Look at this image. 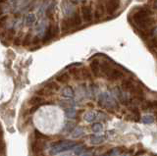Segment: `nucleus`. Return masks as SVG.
Instances as JSON below:
<instances>
[{"mask_svg": "<svg viewBox=\"0 0 157 156\" xmlns=\"http://www.w3.org/2000/svg\"><path fill=\"white\" fill-rule=\"evenodd\" d=\"M76 145H77L76 142H73V140H60V142H56L51 144L49 153L51 155H56L61 152H65L73 149Z\"/></svg>", "mask_w": 157, "mask_h": 156, "instance_id": "1", "label": "nucleus"}, {"mask_svg": "<svg viewBox=\"0 0 157 156\" xmlns=\"http://www.w3.org/2000/svg\"><path fill=\"white\" fill-rule=\"evenodd\" d=\"M98 104L101 106V107L109 109V110H113V109L118 107L116 100L114 99L111 95H109V93H107V92H103L99 95Z\"/></svg>", "mask_w": 157, "mask_h": 156, "instance_id": "2", "label": "nucleus"}, {"mask_svg": "<svg viewBox=\"0 0 157 156\" xmlns=\"http://www.w3.org/2000/svg\"><path fill=\"white\" fill-rule=\"evenodd\" d=\"M123 76H124L123 73H122L120 70L113 68V67H110V68L108 69V71L105 73V75H104V77H105L109 81H116L123 78Z\"/></svg>", "mask_w": 157, "mask_h": 156, "instance_id": "3", "label": "nucleus"}, {"mask_svg": "<svg viewBox=\"0 0 157 156\" xmlns=\"http://www.w3.org/2000/svg\"><path fill=\"white\" fill-rule=\"evenodd\" d=\"M57 34H58V28H57V26L56 25L50 24L48 28H47L45 34H44L43 42H47V41H49L50 39L55 38Z\"/></svg>", "mask_w": 157, "mask_h": 156, "instance_id": "4", "label": "nucleus"}, {"mask_svg": "<svg viewBox=\"0 0 157 156\" xmlns=\"http://www.w3.org/2000/svg\"><path fill=\"white\" fill-rule=\"evenodd\" d=\"M76 28L75 27V24H74V21H73V17H68V18L64 19L61 23V29H62V31L63 33H68V31H71L72 29Z\"/></svg>", "mask_w": 157, "mask_h": 156, "instance_id": "5", "label": "nucleus"}, {"mask_svg": "<svg viewBox=\"0 0 157 156\" xmlns=\"http://www.w3.org/2000/svg\"><path fill=\"white\" fill-rule=\"evenodd\" d=\"M82 15H83V19L86 23H90L93 20V11H91L90 5H84L82 7Z\"/></svg>", "mask_w": 157, "mask_h": 156, "instance_id": "6", "label": "nucleus"}, {"mask_svg": "<svg viewBox=\"0 0 157 156\" xmlns=\"http://www.w3.org/2000/svg\"><path fill=\"white\" fill-rule=\"evenodd\" d=\"M120 6V0H107L106 2V11L108 14H113L118 10Z\"/></svg>", "mask_w": 157, "mask_h": 156, "instance_id": "7", "label": "nucleus"}, {"mask_svg": "<svg viewBox=\"0 0 157 156\" xmlns=\"http://www.w3.org/2000/svg\"><path fill=\"white\" fill-rule=\"evenodd\" d=\"M89 68H90L91 73L94 77H99V75H100V61L98 59H95L91 62Z\"/></svg>", "mask_w": 157, "mask_h": 156, "instance_id": "8", "label": "nucleus"}, {"mask_svg": "<svg viewBox=\"0 0 157 156\" xmlns=\"http://www.w3.org/2000/svg\"><path fill=\"white\" fill-rule=\"evenodd\" d=\"M141 108L143 111H150V110H155L156 109V101L153 100H143L141 102Z\"/></svg>", "mask_w": 157, "mask_h": 156, "instance_id": "9", "label": "nucleus"}, {"mask_svg": "<svg viewBox=\"0 0 157 156\" xmlns=\"http://www.w3.org/2000/svg\"><path fill=\"white\" fill-rule=\"evenodd\" d=\"M43 147H44V144H43V142L42 140H34V142L32 143L31 145V149L32 153H39V152H42L43 150Z\"/></svg>", "mask_w": 157, "mask_h": 156, "instance_id": "10", "label": "nucleus"}, {"mask_svg": "<svg viewBox=\"0 0 157 156\" xmlns=\"http://www.w3.org/2000/svg\"><path fill=\"white\" fill-rule=\"evenodd\" d=\"M61 95L65 98H73L75 96V91L73 90V88L70 86H64L61 90Z\"/></svg>", "mask_w": 157, "mask_h": 156, "instance_id": "11", "label": "nucleus"}, {"mask_svg": "<svg viewBox=\"0 0 157 156\" xmlns=\"http://www.w3.org/2000/svg\"><path fill=\"white\" fill-rule=\"evenodd\" d=\"M73 68L69 70V74L73 76V78L76 81H81L83 80V75H82V69L80 68H75L74 66H72Z\"/></svg>", "mask_w": 157, "mask_h": 156, "instance_id": "12", "label": "nucleus"}, {"mask_svg": "<svg viewBox=\"0 0 157 156\" xmlns=\"http://www.w3.org/2000/svg\"><path fill=\"white\" fill-rule=\"evenodd\" d=\"M122 88H123L124 90L126 91H129V92H131L132 90H133V88H134V83L131 80H129V79H127V80H124L122 81Z\"/></svg>", "mask_w": 157, "mask_h": 156, "instance_id": "13", "label": "nucleus"}, {"mask_svg": "<svg viewBox=\"0 0 157 156\" xmlns=\"http://www.w3.org/2000/svg\"><path fill=\"white\" fill-rule=\"evenodd\" d=\"M56 81L60 83H68L70 81V76L68 73H59L56 75Z\"/></svg>", "mask_w": 157, "mask_h": 156, "instance_id": "14", "label": "nucleus"}, {"mask_svg": "<svg viewBox=\"0 0 157 156\" xmlns=\"http://www.w3.org/2000/svg\"><path fill=\"white\" fill-rule=\"evenodd\" d=\"M104 10H105V9H104V5L103 4H102V3H97L95 13H94L96 20L101 19L102 17L104 16Z\"/></svg>", "mask_w": 157, "mask_h": 156, "instance_id": "15", "label": "nucleus"}, {"mask_svg": "<svg viewBox=\"0 0 157 156\" xmlns=\"http://www.w3.org/2000/svg\"><path fill=\"white\" fill-rule=\"evenodd\" d=\"M105 140H106V138L103 137V135H91L90 137L91 144H95V145L101 144L102 142H104Z\"/></svg>", "mask_w": 157, "mask_h": 156, "instance_id": "16", "label": "nucleus"}, {"mask_svg": "<svg viewBox=\"0 0 157 156\" xmlns=\"http://www.w3.org/2000/svg\"><path fill=\"white\" fill-rule=\"evenodd\" d=\"M43 101V98L39 95H36L31 97V99L29 100V104L32 106L34 105H41V102Z\"/></svg>", "mask_w": 157, "mask_h": 156, "instance_id": "17", "label": "nucleus"}, {"mask_svg": "<svg viewBox=\"0 0 157 156\" xmlns=\"http://www.w3.org/2000/svg\"><path fill=\"white\" fill-rule=\"evenodd\" d=\"M65 115L69 119H74L77 116V111L74 107L65 108Z\"/></svg>", "mask_w": 157, "mask_h": 156, "instance_id": "18", "label": "nucleus"}, {"mask_svg": "<svg viewBox=\"0 0 157 156\" xmlns=\"http://www.w3.org/2000/svg\"><path fill=\"white\" fill-rule=\"evenodd\" d=\"M45 88L51 91H58L60 90V86H59V85L56 81H48L45 85Z\"/></svg>", "mask_w": 157, "mask_h": 156, "instance_id": "19", "label": "nucleus"}, {"mask_svg": "<svg viewBox=\"0 0 157 156\" xmlns=\"http://www.w3.org/2000/svg\"><path fill=\"white\" fill-rule=\"evenodd\" d=\"M96 118H97V114L94 112H88L84 114V121H86V122H88V123L93 122Z\"/></svg>", "mask_w": 157, "mask_h": 156, "instance_id": "20", "label": "nucleus"}, {"mask_svg": "<svg viewBox=\"0 0 157 156\" xmlns=\"http://www.w3.org/2000/svg\"><path fill=\"white\" fill-rule=\"evenodd\" d=\"M59 104H60L61 107L64 108V109L73 107V106H74L73 100H71L70 98H68V99H64V100H60V101H59Z\"/></svg>", "mask_w": 157, "mask_h": 156, "instance_id": "21", "label": "nucleus"}, {"mask_svg": "<svg viewBox=\"0 0 157 156\" xmlns=\"http://www.w3.org/2000/svg\"><path fill=\"white\" fill-rule=\"evenodd\" d=\"M34 23H36V15H34V14H29L28 16L26 17V21H25L26 26L31 27Z\"/></svg>", "mask_w": 157, "mask_h": 156, "instance_id": "22", "label": "nucleus"}, {"mask_svg": "<svg viewBox=\"0 0 157 156\" xmlns=\"http://www.w3.org/2000/svg\"><path fill=\"white\" fill-rule=\"evenodd\" d=\"M83 135H84V129L82 127H78L72 131V138H78Z\"/></svg>", "mask_w": 157, "mask_h": 156, "instance_id": "23", "label": "nucleus"}, {"mask_svg": "<svg viewBox=\"0 0 157 156\" xmlns=\"http://www.w3.org/2000/svg\"><path fill=\"white\" fill-rule=\"evenodd\" d=\"M73 150H74V153L76 155H82L86 150V145H84V144L76 145V146L73 148Z\"/></svg>", "mask_w": 157, "mask_h": 156, "instance_id": "24", "label": "nucleus"}, {"mask_svg": "<svg viewBox=\"0 0 157 156\" xmlns=\"http://www.w3.org/2000/svg\"><path fill=\"white\" fill-rule=\"evenodd\" d=\"M72 17H73V21H74L75 27L81 26L82 23H83V21H82V17H81V15H80L79 12H76V13H74V15Z\"/></svg>", "mask_w": 157, "mask_h": 156, "instance_id": "25", "label": "nucleus"}, {"mask_svg": "<svg viewBox=\"0 0 157 156\" xmlns=\"http://www.w3.org/2000/svg\"><path fill=\"white\" fill-rule=\"evenodd\" d=\"M34 138H36V140H49V137L46 135H44V133H42L39 132L38 130H34Z\"/></svg>", "mask_w": 157, "mask_h": 156, "instance_id": "26", "label": "nucleus"}, {"mask_svg": "<svg viewBox=\"0 0 157 156\" xmlns=\"http://www.w3.org/2000/svg\"><path fill=\"white\" fill-rule=\"evenodd\" d=\"M154 117L152 115H144L143 118H141V121H143V124H146V125H148V124H152L154 122Z\"/></svg>", "mask_w": 157, "mask_h": 156, "instance_id": "27", "label": "nucleus"}, {"mask_svg": "<svg viewBox=\"0 0 157 156\" xmlns=\"http://www.w3.org/2000/svg\"><path fill=\"white\" fill-rule=\"evenodd\" d=\"M103 129V126L100 123H94L93 126H91V130H93V133H99L102 131Z\"/></svg>", "mask_w": 157, "mask_h": 156, "instance_id": "28", "label": "nucleus"}, {"mask_svg": "<svg viewBox=\"0 0 157 156\" xmlns=\"http://www.w3.org/2000/svg\"><path fill=\"white\" fill-rule=\"evenodd\" d=\"M32 38V33H31V31H29V33L27 34L26 36H25V38H24V40H23V45L24 46H28L29 44L31 43Z\"/></svg>", "mask_w": 157, "mask_h": 156, "instance_id": "29", "label": "nucleus"}, {"mask_svg": "<svg viewBox=\"0 0 157 156\" xmlns=\"http://www.w3.org/2000/svg\"><path fill=\"white\" fill-rule=\"evenodd\" d=\"M81 69H82V75H83V79H86V80H91L90 72H89L86 68H81Z\"/></svg>", "mask_w": 157, "mask_h": 156, "instance_id": "30", "label": "nucleus"}, {"mask_svg": "<svg viewBox=\"0 0 157 156\" xmlns=\"http://www.w3.org/2000/svg\"><path fill=\"white\" fill-rule=\"evenodd\" d=\"M15 29H10L8 31H7V34H6V38H7V40L9 41H11L12 39L14 38V36H15Z\"/></svg>", "mask_w": 157, "mask_h": 156, "instance_id": "31", "label": "nucleus"}, {"mask_svg": "<svg viewBox=\"0 0 157 156\" xmlns=\"http://www.w3.org/2000/svg\"><path fill=\"white\" fill-rule=\"evenodd\" d=\"M22 36H23V33H20L16 38H14V45L15 46H19L21 44V40H22Z\"/></svg>", "mask_w": 157, "mask_h": 156, "instance_id": "32", "label": "nucleus"}, {"mask_svg": "<svg viewBox=\"0 0 157 156\" xmlns=\"http://www.w3.org/2000/svg\"><path fill=\"white\" fill-rule=\"evenodd\" d=\"M7 20H8V16H1L0 17V29H3L4 26L7 23Z\"/></svg>", "mask_w": 157, "mask_h": 156, "instance_id": "33", "label": "nucleus"}, {"mask_svg": "<svg viewBox=\"0 0 157 156\" xmlns=\"http://www.w3.org/2000/svg\"><path fill=\"white\" fill-rule=\"evenodd\" d=\"M74 126H75V124L74 123H72V122H68L66 124V126H65V129H64V131L65 132H72V131L74 130Z\"/></svg>", "mask_w": 157, "mask_h": 156, "instance_id": "34", "label": "nucleus"}, {"mask_svg": "<svg viewBox=\"0 0 157 156\" xmlns=\"http://www.w3.org/2000/svg\"><path fill=\"white\" fill-rule=\"evenodd\" d=\"M32 45H37V44L40 43V38H38V36H34V38H32Z\"/></svg>", "mask_w": 157, "mask_h": 156, "instance_id": "35", "label": "nucleus"}, {"mask_svg": "<svg viewBox=\"0 0 157 156\" xmlns=\"http://www.w3.org/2000/svg\"><path fill=\"white\" fill-rule=\"evenodd\" d=\"M39 106H40V105H34L31 109H29V113H31V114L34 113V112H36V111L37 110V109L39 108Z\"/></svg>", "mask_w": 157, "mask_h": 156, "instance_id": "36", "label": "nucleus"}, {"mask_svg": "<svg viewBox=\"0 0 157 156\" xmlns=\"http://www.w3.org/2000/svg\"><path fill=\"white\" fill-rule=\"evenodd\" d=\"M144 153H145V151H144V150H143V149H141V150H138V151L136 152V154H134V156H139V155H143V154H144Z\"/></svg>", "mask_w": 157, "mask_h": 156, "instance_id": "37", "label": "nucleus"}, {"mask_svg": "<svg viewBox=\"0 0 157 156\" xmlns=\"http://www.w3.org/2000/svg\"><path fill=\"white\" fill-rule=\"evenodd\" d=\"M2 14H3V7L2 5H0V16H2Z\"/></svg>", "mask_w": 157, "mask_h": 156, "instance_id": "38", "label": "nucleus"}, {"mask_svg": "<svg viewBox=\"0 0 157 156\" xmlns=\"http://www.w3.org/2000/svg\"><path fill=\"white\" fill-rule=\"evenodd\" d=\"M34 156H44V155L42 152H39V153H34Z\"/></svg>", "mask_w": 157, "mask_h": 156, "instance_id": "39", "label": "nucleus"}, {"mask_svg": "<svg viewBox=\"0 0 157 156\" xmlns=\"http://www.w3.org/2000/svg\"><path fill=\"white\" fill-rule=\"evenodd\" d=\"M82 156H91V153H86V154H83Z\"/></svg>", "mask_w": 157, "mask_h": 156, "instance_id": "40", "label": "nucleus"}, {"mask_svg": "<svg viewBox=\"0 0 157 156\" xmlns=\"http://www.w3.org/2000/svg\"><path fill=\"white\" fill-rule=\"evenodd\" d=\"M5 2V0H0V5H1L2 3H4Z\"/></svg>", "mask_w": 157, "mask_h": 156, "instance_id": "41", "label": "nucleus"}, {"mask_svg": "<svg viewBox=\"0 0 157 156\" xmlns=\"http://www.w3.org/2000/svg\"><path fill=\"white\" fill-rule=\"evenodd\" d=\"M1 133H2V131H1V129H0V135H1Z\"/></svg>", "mask_w": 157, "mask_h": 156, "instance_id": "42", "label": "nucleus"}, {"mask_svg": "<svg viewBox=\"0 0 157 156\" xmlns=\"http://www.w3.org/2000/svg\"><path fill=\"white\" fill-rule=\"evenodd\" d=\"M0 151H1V147H0Z\"/></svg>", "mask_w": 157, "mask_h": 156, "instance_id": "43", "label": "nucleus"}]
</instances>
